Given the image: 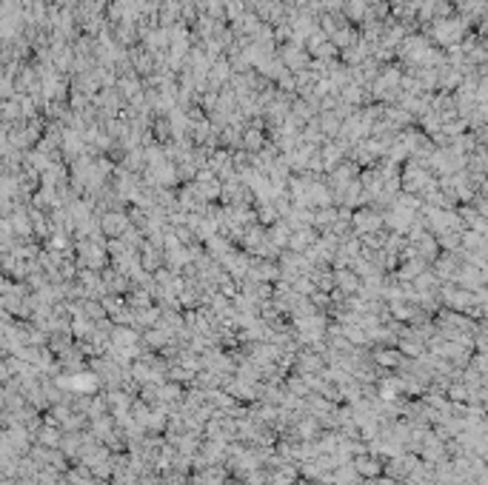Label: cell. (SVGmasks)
I'll use <instances>...</instances> for the list:
<instances>
[{
    "instance_id": "1",
    "label": "cell",
    "mask_w": 488,
    "mask_h": 485,
    "mask_svg": "<svg viewBox=\"0 0 488 485\" xmlns=\"http://www.w3.org/2000/svg\"><path fill=\"white\" fill-rule=\"evenodd\" d=\"M357 468H360V474H374V471H377V462H371V459H357Z\"/></svg>"
}]
</instances>
